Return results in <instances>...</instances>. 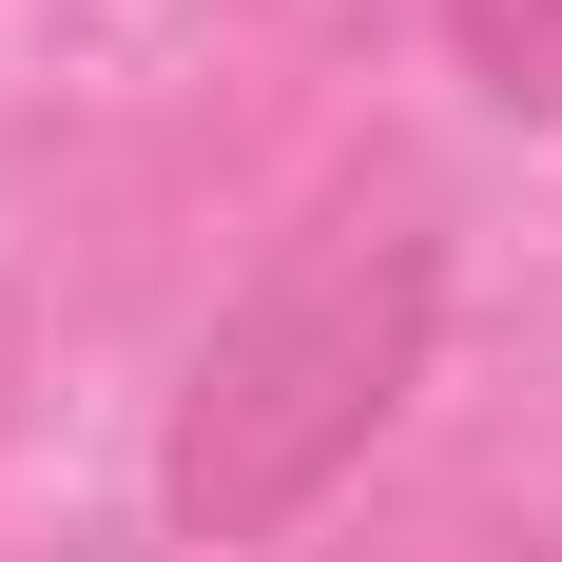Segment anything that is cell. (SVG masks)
<instances>
[{"label": "cell", "mask_w": 562, "mask_h": 562, "mask_svg": "<svg viewBox=\"0 0 562 562\" xmlns=\"http://www.w3.org/2000/svg\"><path fill=\"white\" fill-rule=\"evenodd\" d=\"M447 349V214L427 194H349L330 233H291L272 272L233 291L156 427V505L175 543H291L349 465L389 447V407Z\"/></svg>", "instance_id": "obj_1"}, {"label": "cell", "mask_w": 562, "mask_h": 562, "mask_svg": "<svg viewBox=\"0 0 562 562\" xmlns=\"http://www.w3.org/2000/svg\"><path fill=\"white\" fill-rule=\"evenodd\" d=\"M447 40L505 116H562V0H447Z\"/></svg>", "instance_id": "obj_2"}]
</instances>
